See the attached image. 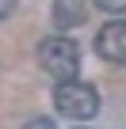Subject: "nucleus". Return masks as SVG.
I'll list each match as a JSON object with an SVG mask.
<instances>
[{
  "label": "nucleus",
  "mask_w": 126,
  "mask_h": 129,
  "mask_svg": "<svg viewBox=\"0 0 126 129\" xmlns=\"http://www.w3.org/2000/svg\"><path fill=\"white\" fill-rule=\"evenodd\" d=\"M38 61H42V69H46L50 76H57L61 84L77 80V72H80V49H77V42H69L65 34L42 38V42H38Z\"/></svg>",
  "instance_id": "1"
},
{
  "label": "nucleus",
  "mask_w": 126,
  "mask_h": 129,
  "mask_svg": "<svg viewBox=\"0 0 126 129\" xmlns=\"http://www.w3.org/2000/svg\"><path fill=\"white\" fill-rule=\"evenodd\" d=\"M53 106H57V114H65V118L88 121V118H96V110H99V95H96L92 84L69 80V84H57V87H53Z\"/></svg>",
  "instance_id": "2"
},
{
  "label": "nucleus",
  "mask_w": 126,
  "mask_h": 129,
  "mask_svg": "<svg viewBox=\"0 0 126 129\" xmlns=\"http://www.w3.org/2000/svg\"><path fill=\"white\" fill-rule=\"evenodd\" d=\"M96 53H99L103 61L126 64V23H107V27H99V34H96Z\"/></svg>",
  "instance_id": "3"
},
{
  "label": "nucleus",
  "mask_w": 126,
  "mask_h": 129,
  "mask_svg": "<svg viewBox=\"0 0 126 129\" xmlns=\"http://www.w3.org/2000/svg\"><path fill=\"white\" fill-rule=\"evenodd\" d=\"M84 23V0H53V27L69 30Z\"/></svg>",
  "instance_id": "4"
},
{
  "label": "nucleus",
  "mask_w": 126,
  "mask_h": 129,
  "mask_svg": "<svg viewBox=\"0 0 126 129\" xmlns=\"http://www.w3.org/2000/svg\"><path fill=\"white\" fill-rule=\"evenodd\" d=\"M92 4H96L99 12H107V15H118V12H126V0H92Z\"/></svg>",
  "instance_id": "5"
},
{
  "label": "nucleus",
  "mask_w": 126,
  "mask_h": 129,
  "mask_svg": "<svg viewBox=\"0 0 126 129\" xmlns=\"http://www.w3.org/2000/svg\"><path fill=\"white\" fill-rule=\"evenodd\" d=\"M23 129H57V125H53L50 118H31V121H27Z\"/></svg>",
  "instance_id": "6"
},
{
  "label": "nucleus",
  "mask_w": 126,
  "mask_h": 129,
  "mask_svg": "<svg viewBox=\"0 0 126 129\" xmlns=\"http://www.w3.org/2000/svg\"><path fill=\"white\" fill-rule=\"evenodd\" d=\"M12 12H15V0H0V19H8Z\"/></svg>",
  "instance_id": "7"
}]
</instances>
